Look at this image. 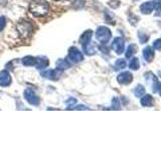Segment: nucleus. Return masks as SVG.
Returning <instances> with one entry per match:
<instances>
[{
  "mask_svg": "<svg viewBox=\"0 0 161 151\" xmlns=\"http://www.w3.org/2000/svg\"><path fill=\"white\" fill-rule=\"evenodd\" d=\"M138 36H139V40H140V42L141 43H145V42H147V40H148V35H146L145 33H142V32H139L138 34Z\"/></svg>",
  "mask_w": 161,
  "mask_h": 151,
  "instance_id": "nucleus-25",
  "label": "nucleus"
},
{
  "mask_svg": "<svg viewBox=\"0 0 161 151\" xmlns=\"http://www.w3.org/2000/svg\"><path fill=\"white\" fill-rule=\"evenodd\" d=\"M58 1H59V0H58Z\"/></svg>",
  "mask_w": 161,
  "mask_h": 151,
  "instance_id": "nucleus-32",
  "label": "nucleus"
},
{
  "mask_svg": "<svg viewBox=\"0 0 161 151\" xmlns=\"http://www.w3.org/2000/svg\"><path fill=\"white\" fill-rule=\"evenodd\" d=\"M35 63H36V59L31 57V55H27L22 59V64L26 67H30V65H34Z\"/></svg>",
  "mask_w": 161,
  "mask_h": 151,
  "instance_id": "nucleus-16",
  "label": "nucleus"
},
{
  "mask_svg": "<svg viewBox=\"0 0 161 151\" xmlns=\"http://www.w3.org/2000/svg\"><path fill=\"white\" fill-rule=\"evenodd\" d=\"M42 77L49 79V80H53V81H57L63 75V70H60L58 68L54 69V70H45V72L42 73Z\"/></svg>",
  "mask_w": 161,
  "mask_h": 151,
  "instance_id": "nucleus-6",
  "label": "nucleus"
},
{
  "mask_svg": "<svg viewBox=\"0 0 161 151\" xmlns=\"http://www.w3.org/2000/svg\"><path fill=\"white\" fill-rule=\"evenodd\" d=\"M129 68H130L131 70H139V68H140V62H139L138 58H133L132 59L130 60V63H129Z\"/></svg>",
  "mask_w": 161,
  "mask_h": 151,
  "instance_id": "nucleus-18",
  "label": "nucleus"
},
{
  "mask_svg": "<svg viewBox=\"0 0 161 151\" xmlns=\"http://www.w3.org/2000/svg\"><path fill=\"white\" fill-rule=\"evenodd\" d=\"M84 48V52L87 53L88 55H93V54H95L96 53V50H95V48L94 47H92L91 45V43L90 44H88L87 47H85V48Z\"/></svg>",
  "mask_w": 161,
  "mask_h": 151,
  "instance_id": "nucleus-21",
  "label": "nucleus"
},
{
  "mask_svg": "<svg viewBox=\"0 0 161 151\" xmlns=\"http://www.w3.org/2000/svg\"><path fill=\"white\" fill-rule=\"evenodd\" d=\"M112 48L115 50V53L117 54H122L125 50V42L124 39L121 37H116L114 38L112 42Z\"/></svg>",
  "mask_w": 161,
  "mask_h": 151,
  "instance_id": "nucleus-7",
  "label": "nucleus"
},
{
  "mask_svg": "<svg viewBox=\"0 0 161 151\" xmlns=\"http://www.w3.org/2000/svg\"><path fill=\"white\" fill-rule=\"evenodd\" d=\"M86 4L85 0H74L73 1V8L75 9H82Z\"/></svg>",
  "mask_w": 161,
  "mask_h": 151,
  "instance_id": "nucleus-20",
  "label": "nucleus"
},
{
  "mask_svg": "<svg viewBox=\"0 0 161 151\" xmlns=\"http://www.w3.org/2000/svg\"><path fill=\"white\" fill-rule=\"evenodd\" d=\"M23 95H24V99L26 100V102L29 103L30 105H33V106L39 105V99L32 90H30V89L25 90Z\"/></svg>",
  "mask_w": 161,
  "mask_h": 151,
  "instance_id": "nucleus-5",
  "label": "nucleus"
},
{
  "mask_svg": "<svg viewBox=\"0 0 161 151\" xmlns=\"http://www.w3.org/2000/svg\"><path fill=\"white\" fill-rule=\"evenodd\" d=\"M154 82H155V84H154V86L152 87L153 92H158L159 96H161V83L157 82V80H155Z\"/></svg>",
  "mask_w": 161,
  "mask_h": 151,
  "instance_id": "nucleus-23",
  "label": "nucleus"
},
{
  "mask_svg": "<svg viewBox=\"0 0 161 151\" xmlns=\"http://www.w3.org/2000/svg\"><path fill=\"white\" fill-rule=\"evenodd\" d=\"M11 84V76L9 75L8 70L0 72V87H8Z\"/></svg>",
  "mask_w": 161,
  "mask_h": 151,
  "instance_id": "nucleus-9",
  "label": "nucleus"
},
{
  "mask_svg": "<svg viewBox=\"0 0 161 151\" xmlns=\"http://www.w3.org/2000/svg\"><path fill=\"white\" fill-rule=\"evenodd\" d=\"M70 67V64L68 62L67 59H58L57 62V68L60 69V70H65V69H69Z\"/></svg>",
  "mask_w": 161,
  "mask_h": 151,
  "instance_id": "nucleus-19",
  "label": "nucleus"
},
{
  "mask_svg": "<svg viewBox=\"0 0 161 151\" xmlns=\"http://www.w3.org/2000/svg\"><path fill=\"white\" fill-rule=\"evenodd\" d=\"M75 103H77V100H75V98H70L69 100H68L67 102H65V104H67V105H69V107H72V106L75 105Z\"/></svg>",
  "mask_w": 161,
  "mask_h": 151,
  "instance_id": "nucleus-30",
  "label": "nucleus"
},
{
  "mask_svg": "<svg viewBox=\"0 0 161 151\" xmlns=\"http://www.w3.org/2000/svg\"><path fill=\"white\" fill-rule=\"evenodd\" d=\"M84 59V55L83 53L80 52V50L77 48H70L69 49V55H68V62L69 63H80V62H82V60Z\"/></svg>",
  "mask_w": 161,
  "mask_h": 151,
  "instance_id": "nucleus-4",
  "label": "nucleus"
},
{
  "mask_svg": "<svg viewBox=\"0 0 161 151\" xmlns=\"http://www.w3.org/2000/svg\"><path fill=\"white\" fill-rule=\"evenodd\" d=\"M154 1V6L156 10H160L161 9V0H153Z\"/></svg>",
  "mask_w": 161,
  "mask_h": 151,
  "instance_id": "nucleus-29",
  "label": "nucleus"
},
{
  "mask_svg": "<svg viewBox=\"0 0 161 151\" xmlns=\"http://www.w3.org/2000/svg\"><path fill=\"white\" fill-rule=\"evenodd\" d=\"M143 58L147 63H151L154 59V50L151 48V47H146L143 49Z\"/></svg>",
  "mask_w": 161,
  "mask_h": 151,
  "instance_id": "nucleus-12",
  "label": "nucleus"
},
{
  "mask_svg": "<svg viewBox=\"0 0 161 151\" xmlns=\"http://www.w3.org/2000/svg\"><path fill=\"white\" fill-rule=\"evenodd\" d=\"M49 6L45 0H32L29 3V11L35 17H43L48 13Z\"/></svg>",
  "mask_w": 161,
  "mask_h": 151,
  "instance_id": "nucleus-1",
  "label": "nucleus"
},
{
  "mask_svg": "<svg viewBox=\"0 0 161 151\" xmlns=\"http://www.w3.org/2000/svg\"><path fill=\"white\" fill-rule=\"evenodd\" d=\"M155 9L154 1H148L140 5V11L143 14H150Z\"/></svg>",
  "mask_w": 161,
  "mask_h": 151,
  "instance_id": "nucleus-11",
  "label": "nucleus"
},
{
  "mask_svg": "<svg viewBox=\"0 0 161 151\" xmlns=\"http://www.w3.org/2000/svg\"><path fill=\"white\" fill-rule=\"evenodd\" d=\"M117 81L121 85H129L133 81V75L130 72H123L118 75Z\"/></svg>",
  "mask_w": 161,
  "mask_h": 151,
  "instance_id": "nucleus-8",
  "label": "nucleus"
},
{
  "mask_svg": "<svg viewBox=\"0 0 161 151\" xmlns=\"http://www.w3.org/2000/svg\"><path fill=\"white\" fill-rule=\"evenodd\" d=\"M112 37V32L111 30L106 26H100L96 30V38H97L101 43L106 44L109 42V40Z\"/></svg>",
  "mask_w": 161,
  "mask_h": 151,
  "instance_id": "nucleus-3",
  "label": "nucleus"
},
{
  "mask_svg": "<svg viewBox=\"0 0 161 151\" xmlns=\"http://www.w3.org/2000/svg\"><path fill=\"white\" fill-rule=\"evenodd\" d=\"M35 65H36V69H39V70L47 68L48 65V59L47 58H36Z\"/></svg>",
  "mask_w": 161,
  "mask_h": 151,
  "instance_id": "nucleus-15",
  "label": "nucleus"
},
{
  "mask_svg": "<svg viewBox=\"0 0 161 151\" xmlns=\"http://www.w3.org/2000/svg\"><path fill=\"white\" fill-rule=\"evenodd\" d=\"M145 94V88L143 87L142 85H137V87H136L134 89V95H135V97H137V98H140V97H142V96Z\"/></svg>",
  "mask_w": 161,
  "mask_h": 151,
  "instance_id": "nucleus-17",
  "label": "nucleus"
},
{
  "mask_svg": "<svg viewBox=\"0 0 161 151\" xmlns=\"http://www.w3.org/2000/svg\"><path fill=\"white\" fill-rule=\"evenodd\" d=\"M115 65H116V68L119 69V70H121V69H125V68H126V60H125L124 59H119L116 60Z\"/></svg>",
  "mask_w": 161,
  "mask_h": 151,
  "instance_id": "nucleus-22",
  "label": "nucleus"
},
{
  "mask_svg": "<svg viewBox=\"0 0 161 151\" xmlns=\"http://www.w3.org/2000/svg\"><path fill=\"white\" fill-rule=\"evenodd\" d=\"M140 103L143 107H151L154 104V100L151 95H145V96L143 95L142 98H141Z\"/></svg>",
  "mask_w": 161,
  "mask_h": 151,
  "instance_id": "nucleus-13",
  "label": "nucleus"
},
{
  "mask_svg": "<svg viewBox=\"0 0 161 151\" xmlns=\"http://www.w3.org/2000/svg\"><path fill=\"white\" fill-rule=\"evenodd\" d=\"M72 109H74V110H89V108L85 107V106H83V105H79L75 108H72Z\"/></svg>",
  "mask_w": 161,
  "mask_h": 151,
  "instance_id": "nucleus-31",
  "label": "nucleus"
},
{
  "mask_svg": "<svg viewBox=\"0 0 161 151\" xmlns=\"http://www.w3.org/2000/svg\"><path fill=\"white\" fill-rule=\"evenodd\" d=\"M137 50H138L137 45L134 44V43L130 44L129 47L127 48V50H126V53H125V57H126V59L132 58V55L137 53Z\"/></svg>",
  "mask_w": 161,
  "mask_h": 151,
  "instance_id": "nucleus-14",
  "label": "nucleus"
},
{
  "mask_svg": "<svg viewBox=\"0 0 161 151\" xmlns=\"http://www.w3.org/2000/svg\"><path fill=\"white\" fill-rule=\"evenodd\" d=\"M16 30L21 38H28L33 32L32 23L28 20H21L16 25Z\"/></svg>",
  "mask_w": 161,
  "mask_h": 151,
  "instance_id": "nucleus-2",
  "label": "nucleus"
},
{
  "mask_svg": "<svg viewBox=\"0 0 161 151\" xmlns=\"http://www.w3.org/2000/svg\"><path fill=\"white\" fill-rule=\"evenodd\" d=\"M109 5L112 8H117L119 5H120V2L119 1H117V0H112V1H110L109 2Z\"/></svg>",
  "mask_w": 161,
  "mask_h": 151,
  "instance_id": "nucleus-28",
  "label": "nucleus"
},
{
  "mask_svg": "<svg viewBox=\"0 0 161 151\" xmlns=\"http://www.w3.org/2000/svg\"><path fill=\"white\" fill-rule=\"evenodd\" d=\"M93 36V31L91 29L86 30V31L82 34V36L80 37V43L83 45V48L87 47L88 44L91 43V38Z\"/></svg>",
  "mask_w": 161,
  "mask_h": 151,
  "instance_id": "nucleus-10",
  "label": "nucleus"
},
{
  "mask_svg": "<svg viewBox=\"0 0 161 151\" xmlns=\"http://www.w3.org/2000/svg\"><path fill=\"white\" fill-rule=\"evenodd\" d=\"M5 24H6V18H5L4 16H1L0 17V32L4 29Z\"/></svg>",
  "mask_w": 161,
  "mask_h": 151,
  "instance_id": "nucleus-27",
  "label": "nucleus"
},
{
  "mask_svg": "<svg viewBox=\"0 0 161 151\" xmlns=\"http://www.w3.org/2000/svg\"><path fill=\"white\" fill-rule=\"evenodd\" d=\"M153 48L156 50H161V38L156 39L153 42Z\"/></svg>",
  "mask_w": 161,
  "mask_h": 151,
  "instance_id": "nucleus-26",
  "label": "nucleus"
},
{
  "mask_svg": "<svg viewBox=\"0 0 161 151\" xmlns=\"http://www.w3.org/2000/svg\"><path fill=\"white\" fill-rule=\"evenodd\" d=\"M112 109L113 110H120V101L118 98H113L112 100Z\"/></svg>",
  "mask_w": 161,
  "mask_h": 151,
  "instance_id": "nucleus-24",
  "label": "nucleus"
}]
</instances>
